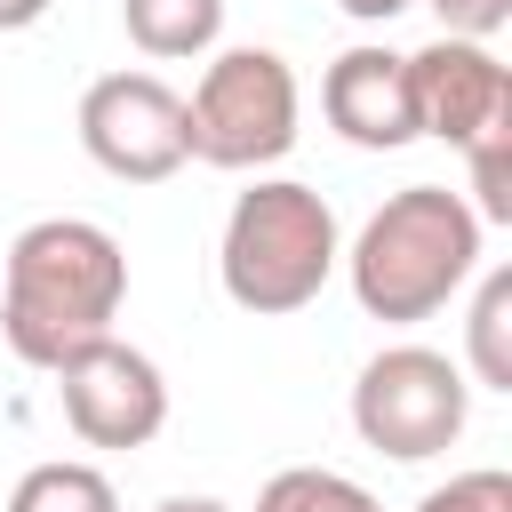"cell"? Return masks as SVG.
Wrapping results in <instances>:
<instances>
[{"label":"cell","mask_w":512,"mask_h":512,"mask_svg":"<svg viewBox=\"0 0 512 512\" xmlns=\"http://www.w3.org/2000/svg\"><path fill=\"white\" fill-rule=\"evenodd\" d=\"M128 296V256L104 224L88 216H40L8 240V280H0V336L16 360L56 368L64 352L96 344Z\"/></svg>","instance_id":"obj_1"},{"label":"cell","mask_w":512,"mask_h":512,"mask_svg":"<svg viewBox=\"0 0 512 512\" xmlns=\"http://www.w3.org/2000/svg\"><path fill=\"white\" fill-rule=\"evenodd\" d=\"M480 256V216L448 184H408L392 192L360 240H352V288L376 320H424L448 304V288Z\"/></svg>","instance_id":"obj_2"},{"label":"cell","mask_w":512,"mask_h":512,"mask_svg":"<svg viewBox=\"0 0 512 512\" xmlns=\"http://www.w3.org/2000/svg\"><path fill=\"white\" fill-rule=\"evenodd\" d=\"M216 264H224V296L240 312H296L320 296V280L336 264V216L312 184L272 176L232 200Z\"/></svg>","instance_id":"obj_3"},{"label":"cell","mask_w":512,"mask_h":512,"mask_svg":"<svg viewBox=\"0 0 512 512\" xmlns=\"http://www.w3.org/2000/svg\"><path fill=\"white\" fill-rule=\"evenodd\" d=\"M184 128H192V152L208 168L280 160L296 144V72L272 48H224L192 88Z\"/></svg>","instance_id":"obj_4"},{"label":"cell","mask_w":512,"mask_h":512,"mask_svg":"<svg viewBox=\"0 0 512 512\" xmlns=\"http://www.w3.org/2000/svg\"><path fill=\"white\" fill-rule=\"evenodd\" d=\"M464 408H472V384L448 352L432 344H392L360 368L352 384V424L368 448L416 464V456H440L456 432H464Z\"/></svg>","instance_id":"obj_5"},{"label":"cell","mask_w":512,"mask_h":512,"mask_svg":"<svg viewBox=\"0 0 512 512\" xmlns=\"http://www.w3.org/2000/svg\"><path fill=\"white\" fill-rule=\"evenodd\" d=\"M80 144L96 168L128 176V184H160L192 160V128H184V96L160 72H104L80 96Z\"/></svg>","instance_id":"obj_6"},{"label":"cell","mask_w":512,"mask_h":512,"mask_svg":"<svg viewBox=\"0 0 512 512\" xmlns=\"http://www.w3.org/2000/svg\"><path fill=\"white\" fill-rule=\"evenodd\" d=\"M64 376V424L88 440V448H144L160 424H168V384L152 368V352L120 344L112 328L80 352L56 360Z\"/></svg>","instance_id":"obj_7"},{"label":"cell","mask_w":512,"mask_h":512,"mask_svg":"<svg viewBox=\"0 0 512 512\" xmlns=\"http://www.w3.org/2000/svg\"><path fill=\"white\" fill-rule=\"evenodd\" d=\"M408 96H416V136H440V144H472L496 112H512L504 64L456 32H440L432 48L408 56Z\"/></svg>","instance_id":"obj_8"},{"label":"cell","mask_w":512,"mask_h":512,"mask_svg":"<svg viewBox=\"0 0 512 512\" xmlns=\"http://www.w3.org/2000/svg\"><path fill=\"white\" fill-rule=\"evenodd\" d=\"M320 104H328V120H336L352 144H368V152H392V144L416 136L408 56H392V48H344V56L328 64Z\"/></svg>","instance_id":"obj_9"},{"label":"cell","mask_w":512,"mask_h":512,"mask_svg":"<svg viewBox=\"0 0 512 512\" xmlns=\"http://www.w3.org/2000/svg\"><path fill=\"white\" fill-rule=\"evenodd\" d=\"M120 24L144 56H192L216 40L224 0H120Z\"/></svg>","instance_id":"obj_10"},{"label":"cell","mask_w":512,"mask_h":512,"mask_svg":"<svg viewBox=\"0 0 512 512\" xmlns=\"http://www.w3.org/2000/svg\"><path fill=\"white\" fill-rule=\"evenodd\" d=\"M8 512H120L112 480L96 464H72V456H48L32 464L16 488H8Z\"/></svg>","instance_id":"obj_11"},{"label":"cell","mask_w":512,"mask_h":512,"mask_svg":"<svg viewBox=\"0 0 512 512\" xmlns=\"http://www.w3.org/2000/svg\"><path fill=\"white\" fill-rule=\"evenodd\" d=\"M256 512H384V504H376L360 480L328 472V464H288V472H272V480H264Z\"/></svg>","instance_id":"obj_12"},{"label":"cell","mask_w":512,"mask_h":512,"mask_svg":"<svg viewBox=\"0 0 512 512\" xmlns=\"http://www.w3.org/2000/svg\"><path fill=\"white\" fill-rule=\"evenodd\" d=\"M472 368H480V384L512 392V272H488L480 280V304H472Z\"/></svg>","instance_id":"obj_13"},{"label":"cell","mask_w":512,"mask_h":512,"mask_svg":"<svg viewBox=\"0 0 512 512\" xmlns=\"http://www.w3.org/2000/svg\"><path fill=\"white\" fill-rule=\"evenodd\" d=\"M464 152H472V216L512 224V112H496Z\"/></svg>","instance_id":"obj_14"},{"label":"cell","mask_w":512,"mask_h":512,"mask_svg":"<svg viewBox=\"0 0 512 512\" xmlns=\"http://www.w3.org/2000/svg\"><path fill=\"white\" fill-rule=\"evenodd\" d=\"M416 512H512V472H496V464L456 472L448 488H424Z\"/></svg>","instance_id":"obj_15"},{"label":"cell","mask_w":512,"mask_h":512,"mask_svg":"<svg viewBox=\"0 0 512 512\" xmlns=\"http://www.w3.org/2000/svg\"><path fill=\"white\" fill-rule=\"evenodd\" d=\"M440 8V24L456 32V40H480V32H496L504 16H512V0H432Z\"/></svg>","instance_id":"obj_16"},{"label":"cell","mask_w":512,"mask_h":512,"mask_svg":"<svg viewBox=\"0 0 512 512\" xmlns=\"http://www.w3.org/2000/svg\"><path fill=\"white\" fill-rule=\"evenodd\" d=\"M336 8H344V16H360V24H384V16H400L408 0H336Z\"/></svg>","instance_id":"obj_17"},{"label":"cell","mask_w":512,"mask_h":512,"mask_svg":"<svg viewBox=\"0 0 512 512\" xmlns=\"http://www.w3.org/2000/svg\"><path fill=\"white\" fill-rule=\"evenodd\" d=\"M40 8H48V0H0V32H24Z\"/></svg>","instance_id":"obj_18"},{"label":"cell","mask_w":512,"mask_h":512,"mask_svg":"<svg viewBox=\"0 0 512 512\" xmlns=\"http://www.w3.org/2000/svg\"><path fill=\"white\" fill-rule=\"evenodd\" d=\"M152 512H232V504H216V496H160Z\"/></svg>","instance_id":"obj_19"}]
</instances>
